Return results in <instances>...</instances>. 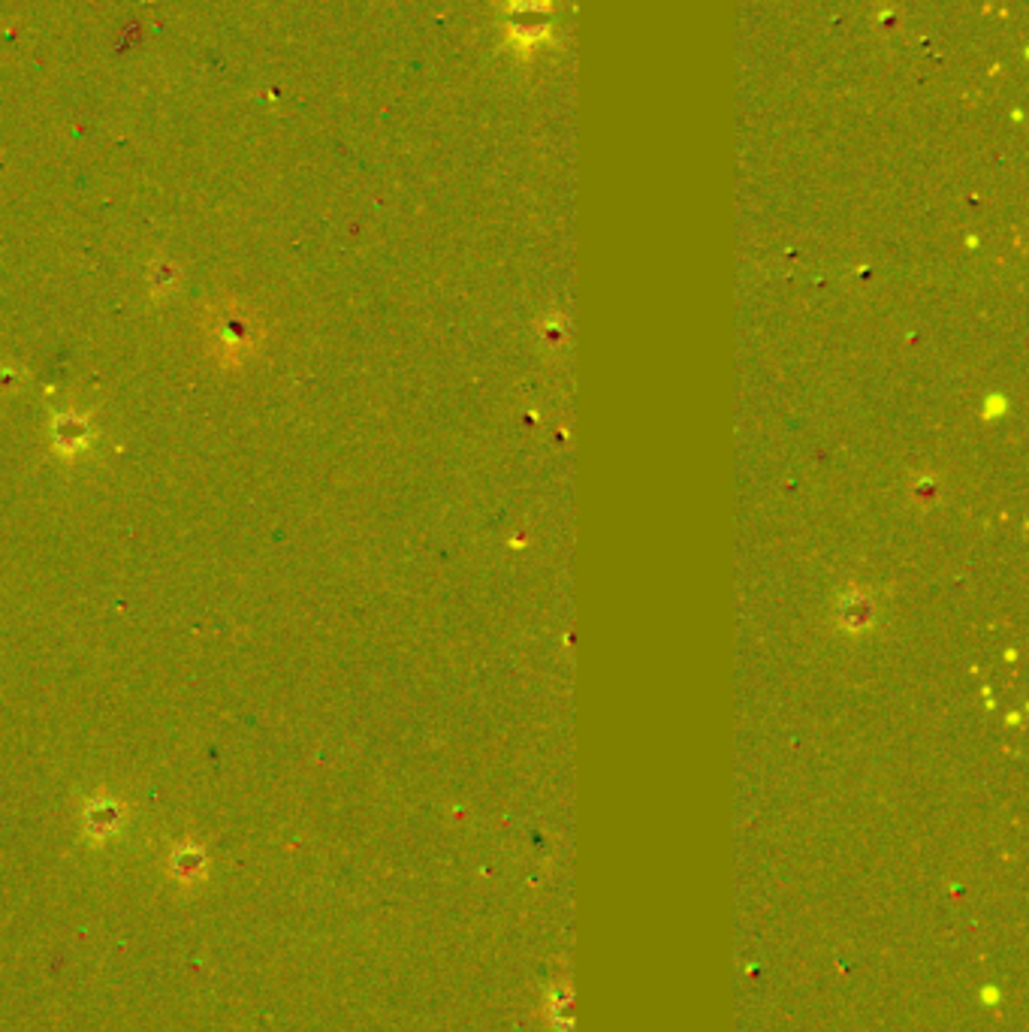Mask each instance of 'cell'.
I'll return each mask as SVG.
<instances>
[{
  "mask_svg": "<svg viewBox=\"0 0 1029 1032\" xmlns=\"http://www.w3.org/2000/svg\"><path fill=\"white\" fill-rule=\"evenodd\" d=\"M215 335H218V344H221V354L230 360H242L251 348H254V335H251V323L245 317V311L233 308L227 314H221L215 320Z\"/></svg>",
  "mask_w": 1029,
  "mask_h": 1032,
  "instance_id": "1",
  "label": "cell"
},
{
  "mask_svg": "<svg viewBox=\"0 0 1029 1032\" xmlns=\"http://www.w3.org/2000/svg\"><path fill=\"white\" fill-rule=\"evenodd\" d=\"M88 441V423L82 417H58L55 420V447L64 453H76Z\"/></svg>",
  "mask_w": 1029,
  "mask_h": 1032,
  "instance_id": "2",
  "label": "cell"
},
{
  "mask_svg": "<svg viewBox=\"0 0 1029 1032\" xmlns=\"http://www.w3.org/2000/svg\"><path fill=\"white\" fill-rule=\"evenodd\" d=\"M88 827H91V830L103 827L100 836L112 833V830L118 827V809H115L112 803H94V806L88 809Z\"/></svg>",
  "mask_w": 1029,
  "mask_h": 1032,
  "instance_id": "3",
  "label": "cell"
},
{
  "mask_svg": "<svg viewBox=\"0 0 1029 1032\" xmlns=\"http://www.w3.org/2000/svg\"><path fill=\"white\" fill-rule=\"evenodd\" d=\"M173 867H176V873H179V876H188V879H194V876L203 870V857H200V851H194V848H185V851H179V854H176Z\"/></svg>",
  "mask_w": 1029,
  "mask_h": 1032,
  "instance_id": "4",
  "label": "cell"
}]
</instances>
